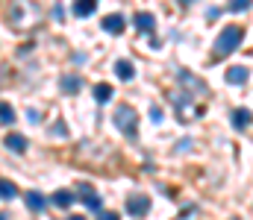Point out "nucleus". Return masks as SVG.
<instances>
[{"label":"nucleus","mask_w":253,"mask_h":220,"mask_svg":"<svg viewBox=\"0 0 253 220\" xmlns=\"http://www.w3.org/2000/svg\"><path fill=\"white\" fill-rule=\"evenodd\" d=\"M59 88H62V94H77L83 88V76L80 73H65L59 79Z\"/></svg>","instance_id":"nucleus-11"},{"label":"nucleus","mask_w":253,"mask_h":220,"mask_svg":"<svg viewBox=\"0 0 253 220\" xmlns=\"http://www.w3.org/2000/svg\"><path fill=\"white\" fill-rule=\"evenodd\" d=\"M242 41H245V30L236 27V24H227V27L218 32V38H215V56H230V53H236V50L242 47Z\"/></svg>","instance_id":"nucleus-2"},{"label":"nucleus","mask_w":253,"mask_h":220,"mask_svg":"<svg viewBox=\"0 0 253 220\" xmlns=\"http://www.w3.org/2000/svg\"><path fill=\"white\" fill-rule=\"evenodd\" d=\"M24 203H27V209L36 212V215H42V212L47 209V200H44V194H39V191H27V194H24Z\"/></svg>","instance_id":"nucleus-10"},{"label":"nucleus","mask_w":253,"mask_h":220,"mask_svg":"<svg viewBox=\"0 0 253 220\" xmlns=\"http://www.w3.org/2000/svg\"><path fill=\"white\" fill-rule=\"evenodd\" d=\"M0 124H6V126L15 124V109H12L6 100H0Z\"/></svg>","instance_id":"nucleus-19"},{"label":"nucleus","mask_w":253,"mask_h":220,"mask_svg":"<svg viewBox=\"0 0 253 220\" xmlns=\"http://www.w3.org/2000/svg\"><path fill=\"white\" fill-rule=\"evenodd\" d=\"M230 124H233V129H236V132H245V129L253 124V112H251V109H245V106L233 109V112H230Z\"/></svg>","instance_id":"nucleus-6"},{"label":"nucleus","mask_w":253,"mask_h":220,"mask_svg":"<svg viewBox=\"0 0 253 220\" xmlns=\"http://www.w3.org/2000/svg\"><path fill=\"white\" fill-rule=\"evenodd\" d=\"M53 18H56V21H65V9H62V3H56V6H53Z\"/></svg>","instance_id":"nucleus-23"},{"label":"nucleus","mask_w":253,"mask_h":220,"mask_svg":"<svg viewBox=\"0 0 253 220\" xmlns=\"http://www.w3.org/2000/svg\"><path fill=\"white\" fill-rule=\"evenodd\" d=\"M50 132H53V135H62V138H65V135H68V126L59 121V124H53V126H50Z\"/></svg>","instance_id":"nucleus-21"},{"label":"nucleus","mask_w":253,"mask_h":220,"mask_svg":"<svg viewBox=\"0 0 253 220\" xmlns=\"http://www.w3.org/2000/svg\"><path fill=\"white\" fill-rule=\"evenodd\" d=\"M77 188H80L77 194H80L83 206H85L88 212H97V215H100V212H103V200H100V194L94 191V185H91V182H80Z\"/></svg>","instance_id":"nucleus-4"},{"label":"nucleus","mask_w":253,"mask_h":220,"mask_svg":"<svg viewBox=\"0 0 253 220\" xmlns=\"http://www.w3.org/2000/svg\"><path fill=\"white\" fill-rule=\"evenodd\" d=\"M150 121L153 124H162V109L159 106H150Z\"/></svg>","instance_id":"nucleus-22"},{"label":"nucleus","mask_w":253,"mask_h":220,"mask_svg":"<svg viewBox=\"0 0 253 220\" xmlns=\"http://www.w3.org/2000/svg\"><path fill=\"white\" fill-rule=\"evenodd\" d=\"M18 197V185L12 179H0V200H15Z\"/></svg>","instance_id":"nucleus-18"},{"label":"nucleus","mask_w":253,"mask_h":220,"mask_svg":"<svg viewBox=\"0 0 253 220\" xmlns=\"http://www.w3.org/2000/svg\"><path fill=\"white\" fill-rule=\"evenodd\" d=\"M112 124H115V129L124 132L126 138H135V135H138V115H135V109H132L129 103H121V106L115 109Z\"/></svg>","instance_id":"nucleus-3"},{"label":"nucleus","mask_w":253,"mask_h":220,"mask_svg":"<svg viewBox=\"0 0 253 220\" xmlns=\"http://www.w3.org/2000/svg\"><path fill=\"white\" fill-rule=\"evenodd\" d=\"M27 118H30V121H33V124H39V121H42V115H39V112H36V109H30V112H27Z\"/></svg>","instance_id":"nucleus-25"},{"label":"nucleus","mask_w":253,"mask_h":220,"mask_svg":"<svg viewBox=\"0 0 253 220\" xmlns=\"http://www.w3.org/2000/svg\"><path fill=\"white\" fill-rule=\"evenodd\" d=\"M68 220H85V218L83 215H74V218H68Z\"/></svg>","instance_id":"nucleus-26"},{"label":"nucleus","mask_w":253,"mask_h":220,"mask_svg":"<svg viewBox=\"0 0 253 220\" xmlns=\"http://www.w3.org/2000/svg\"><path fill=\"white\" fill-rule=\"evenodd\" d=\"M97 220H121V218H118L115 212H100V218H97Z\"/></svg>","instance_id":"nucleus-24"},{"label":"nucleus","mask_w":253,"mask_h":220,"mask_svg":"<svg viewBox=\"0 0 253 220\" xmlns=\"http://www.w3.org/2000/svg\"><path fill=\"white\" fill-rule=\"evenodd\" d=\"M6 21H9L12 30H21V32L24 30H33L42 21V9L33 0H12L6 6Z\"/></svg>","instance_id":"nucleus-1"},{"label":"nucleus","mask_w":253,"mask_h":220,"mask_svg":"<svg viewBox=\"0 0 253 220\" xmlns=\"http://www.w3.org/2000/svg\"><path fill=\"white\" fill-rule=\"evenodd\" d=\"M177 79H180L183 85L194 88V91H203V94H206V82H203V79H197V76H191L186 68H180V71H177Z\"/></svg>","instance_id":"nucleus-14"},{"label":"nucleus","mask_w":253,"mask_h":220,"mask_svg":"<svg viewBox=\"0 0 253 220\" xmlns=\"http://www.w3.org/2000/svg\"><path fill=\"white\" fill-rule=\"evenodd\" d=\"M147 212H150V197H147V194L135 191V194L126 197V215H129V218H144Z\"/></svg>","instance_id":"nucleus-5"},{"label":"nucleus","mask_w":253,"mask_h":220,"mask_svg":"<svg viewBox=\"0 0 253 220\" xmlns=\"http://www.w3.org/2000/svg\"><path fill=\"white\" fill-rule=\"evenodd\" d=\"M183 3H186V6H189V3H194V0H183Z\"/></svg>","instance_id":"nucleus-27"},{"label":"nucleus","mask_w":253,"mask_h":220,"mask_svg":"<svg viewBox=\"0 0 253 220\" xmlns=\"http://www.w3.org/2000/svg\"><path fill=\"white\" fill-rule=\"evenodd\" d=\"M112 94H115V88H112L109 82H97V85H94V100H97V103H109Z\"/></svg>","instance_id":"nucleus-17"},{"label":"nucleus","mask_w":253,"mask_h":220,"mask_svg":"<svg viewBox=\"0 0 253 220\" xmlns=\"http://www.w3.org/2000/svg\"><path fill=\"white\" fill-rule=\"evenodd\" d=\"M100 27H103V32H109V35H121V32L126 30V21H124V15L115 12V15H106Z\"/></svg>","instance_id":"nucleus-8"},{"label":"nucleus","mask_w":253,"mask_h":220,"mask_svg":"<svg viewBox=\"0 0 253 220\" xmlns=\"http://www.w3.org/2000/svg\"><path fill=\"white\" fill-rule=\"evenodd\" d=\"M94 9H97V0H74V15L77 18H88V15H94Z\"/></svg>","instance_id":"nucleus-16"},{"label":"nucleus","mask_w":253,"mask_h":220,"mask_svg":"<svg viewBox=\"0 0 253 220\" xmlns=\"http://www.w3.org/2000/svg\"><path fill=\"white\" fill-rule=\"evenodd\" d=\"M132 24H135V30H141V32H153V30H156V15H153V12H135V15H132Z\"/></svg>","instance_id":"nucleus-9"},{"label":"nucleus","mask_w":253,"mask_h":220,"mask_svg":"<svg viewBox=\"0 0 253 220\" xmlns=\"http://www.w3.org/2000/svg\"><path fill=\"white\" fill-rule=\"evenodd\" d=\"M3 147H6V150H12V153H27V138H24V135H18V132H9V135H6V138H3Z\"/></svg>","instance_id":"nucleus-12"},{"label":"nucleus","mask_w":253,"mask_h":220,"mask_svg":"<svg viewBox=\"0 0 253 220\" xmlns=\"http://www.w3.org/2000/svg\"><path fill=\"white\" fill-rule=\"evenodd\" d=\"M224 79H227V85H245V82L251 79V71H248L245 65H230V68L224 71Z\"/></svg>","instance_id":"nucleus-7"},{"label":"nucleus","mask_w":253,"mask_h":220,"mask_svg":"<svg viewBox=\"0 0 253 220\" xmlns=\"http://www.w3.org/2000/svg\"><path fill=\"white\" fill-rule=\"evenodd\" d=\"M115 76L124 79V82L135 79V65H132L129 59H118V62H115Z\"/></svg>","instance_id":"nucleus-13"},{"label":"nucleus","mask_w":253,"mask_h":220,"mask_svg":"<svg viewBox=\"0 0 253 220\" xmlns=\"http://www.w3.org/2000/svg\"><path fill=\"white\" fill-rule=\"evenodd\" d=\"M251 3H253V0H230V3H227V9H230V12H248V9H251Z\"/></svg>","instance_id":"nucleus-20"},{"label":"nucleus","mask_w":253,"mask_h":220,"mask_svg":"<svg viewBox=\"0 0 253 220\" xmlns=\"http://www.w3.org/2000/svg\"><path fill=\"white\" fill-rule=\"evenodd\" d=\"M50 200H53V206H56V209H62V212H68V209L74 206V191H68V188H62V191H56V194H53Z\"/></svg>","instance_id":"nucleus-15"}]
</instances>
